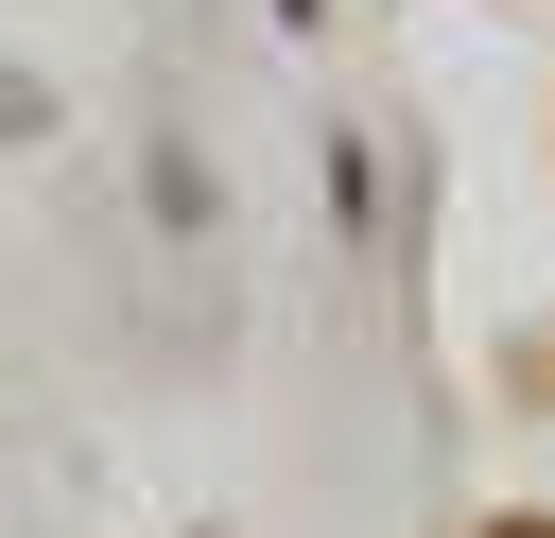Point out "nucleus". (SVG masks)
Listing matches in <instances>:
<instances>
[{"instance_id": "obj_1", "label": "nucleus", "mask_w": 555, "mask_h": 538, "mask_svg": "<svg viewBox=\"0 0 555 538\" xmlns=\"http://www.w3.org/2000/svg\"><path fill=\"white\" fill-rule=\"evenodd\" d=\"M486 538H555V521H486Z\"/></svg>"}]
</instances>
